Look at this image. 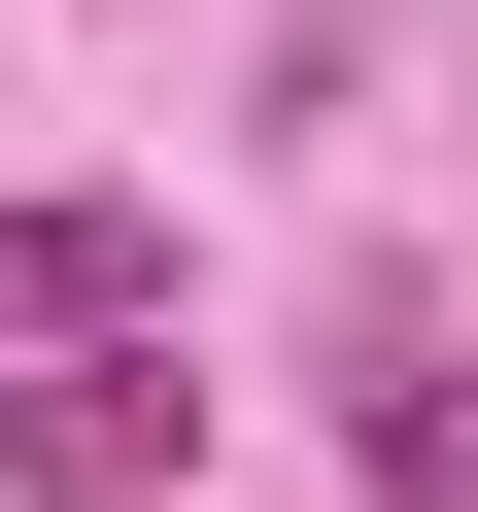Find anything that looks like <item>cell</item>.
<instances>
[{
	"label": "cell",
	"instance_id": "obj_1",
	"mask_svg": "<svg viewBox=\"0 0 478 512\" xmlns=\"http://www.w3.org/2000/svg\"><path fill=\"white\" fill-rule=\"evenodd\" d=\"M171 444H205V376H171V308H69L35 376H0V512H171Z\"/></svg>",
	"mask_w": 478,
	"mask_h": 512
},
{
	"label": "cell",
	"instance_id": "obj_2",
	"mask_svg": "<svg viewBox=\"0 0 478 512\" xmlns=\"http://www.w3.org/2000/svg\"><path fill=\"white\" fill-rule=\"evenodd\" d=\"M342 478H376V512H478V342H376V376H342Z\"/></svg>",
	"mask_w": 478,
	"mask_h": 512
},
{
	"label": "cell",
	"instance_id": "obj_3",
	"mask_svg": "<svg viewBox=\"0 0 478 512\" xmlns=\"http://www.w3.org/2000/svg\"><path fill=\"white\" fill-rule=\"evenodd\" d=\"M69 308H137V205H0V342H69Z\"/></svg>",
	"mask_w": 478,
	"mask_h": 512
}]
</instances>
